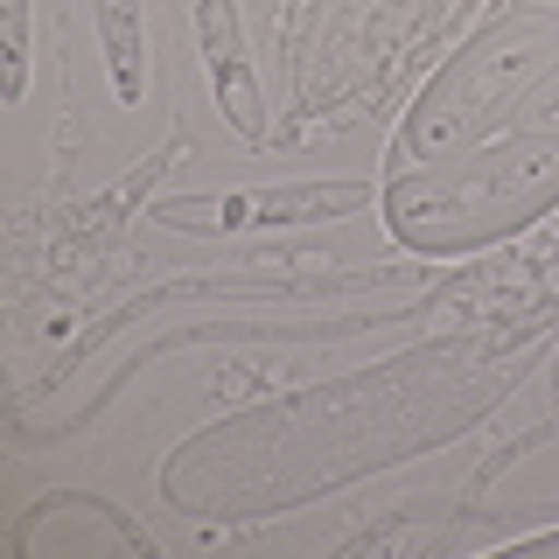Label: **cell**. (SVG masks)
I'll list each match as a JSON object with an SVG mask.
<instances>
[{
    "mask_svg": "<svg viewBox=\"0 0 559 559\" xmlns=\"http://www.w3.org/2000/svg\"><path fill=\"white\" fill-rule=\"evenodd\" d=\"M98 35L119 63V98H140V0H98Z\"/></svg>",
    "mask_w": 559,
    "mask_h": 559,
    "instance_id": "7a4b0ae2",
    "label": "cell"
},
{
    "mask_svg": "<svg viewBox=\"0 0 559 559\" xmlns=\"http://www.w3.org/2000/svg\"><path fill=\"white\" fill-rule=\"evenodd\" d=\"M197 28H203V57H210V78H217L224 112L238 119V133H245V140H266V105H259L252 63H245L238 8H231V0H197Z\"/></svg>",
    "mask_w": 559,
    "mask_h": 559,
    "instance_id": "6da1fadb",
    "label": "cell"
},
{
    "mask_svg": "<svg viewBox=\"0 0 559 559\" xmlns=\"http://www.w3.org/2000/svg\"><path fill=\"white\" fill-rule=\"evenodd\" d=\"M28 78V0H8V98H22Z\"/></svg>",
    "mask_w": 559,
    "mask_h": 559,
    "instance_id": "3957f363",
    "label": "cell"
}]
</instances>
